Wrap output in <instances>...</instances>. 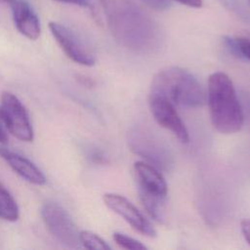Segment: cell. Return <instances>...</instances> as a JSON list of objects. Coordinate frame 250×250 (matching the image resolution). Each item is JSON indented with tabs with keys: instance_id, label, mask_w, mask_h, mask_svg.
<instances>
[{
	"instance_id": "3",
	"label": "cell",
	"mask_w": 250,
	"mask_h": 250,
	"mask_svg": "<svg viewBox=\"0 0 250 250\" xmlns=\"http://www.w3.org/2000/svg\"><path fill=\"white\" fill-rule=\"evenodd\" d=\"M149 94L164 97L175 105L187 107L201 106L205 101L197 79L187 69L178 66L159 70L152 78Z\"/></svg>"
},
{
	"instance_id": "9",
	"label": "cell",
	"mask_w": 250,
	"mask_h": 250,
	"mask_svg": "<svg viewBox=\"0 0 250 250\" xmlns=\"http://www.w3.org/2000/svg\"><path fill=\"white\" fill-rule=\"evenodd\" d=\"M133 173L139 197L166 199L168 192L167 183L154 166L144 161H137L133 165Z\"/></svg>"
},
{
	"instance_id": "12",
	"label": "cell",
	"mask_w": 250,
	"mask_h": 250,
	"mask_svg": "<svg viewBox=\"0 0 250 250\" xmlns=\"http://www.w3.org/2000/svg\"><path fill=\"white\" fill-rule=\"evenodd\" d=\"M20 217V209L17 201L9 190L0 183V218L15 222Z\"/></svg>"
},
{
	"instance_id": "17",
	"label": "cell",
	"mask_w": 250,
	"mask_h": 250,
	"mask_svg": "<svg viewBox=\"0 0 250 250\" xmlns=\"http://www.w3.org/2000/svg\"><path fill=\"white\" fill-rule=\"evenodd\" d=\"M240 227H241V232H242L245 240L250 245V219H245V220L241 221Z\"/></svg>"
},
{
	"instance_id": "19",
	"label": "cell",
	"mask_w": 250,
	"mask_h": 250,
	"mask_svg": "<svg viewBox=\"0 0 250 250\" xmlns=\"http://www.w3.org/2000/svg\"><path fill=\"white\" fill-rule=\"evenodd\" d=\"M61 3H65V4H72V5H77L80 7H88V1L87 0H55Z\"/></svg>"
},
{
	"instance_id": "7",
	"label": "cell",
	"mask_w": 250,
	"mask_h": 250,
	"mask_svg": "<svg viewBox=\"0 0 250 250\" xmlns=\"http://www.w3.org/2000/svg\"><path fill=\"white\" fill-rule=\"evenodd\" d=\"M148 104L154 120L163 128L169 130L183 144L189 142L188 131L178 114L175 104L158 95L148 97Z\"/></svg>"
},
{
	"instance_id": "15",
	"label": "cell",
	"mask_w": 250,
	"mask_h": 250,
	"mask_svg": "<svg viewBox=\"0 0 250 250\" xmlns=\"http://www.w3.org/2000/svg\"><path fill=\"white\" fill-rule=\"evenodd\" d=\"M113 240L115 243L120 246L121 248L128 249V250H143L146 249V246H145L141 241L130 237L124 233L121 232H114L113 235Z\"/></svg>"
},
{
	"instance_id": "21",
	"label": "cell",
	"mask_w": 250,
	"mask_h": 250,
	"mask_svg": "<svg viewBox=\"0 0 250 250\" xmlns=\"http://www.w3.org/2000/svg\"><path fill=\"white\" fill-rule=\"evenodd\" d=\"M13 0H0V3H11Z\"/></svg>"
},
{
	"instance_id": "2",
	"label": "cell",
	"mask_w": 250,
	"mask_h": 250,
	"mask_svg": "<svg viewBox=\"0 0 250 250\" xmlns=\"http://www.w3.org/2000/svg\"><path fill=\"white\" fill-rule=\"evenodd\" d=\"M207 104L212 125L218 132L233 134L242 128L243 111L228 74L219 71L209 76Z\"/></svg>"
},
{
	"instance_id": "13",
	"label": "cell",
	"mask_w": 250,
	"mask_h": 250,
	"mask_svg": "<svg viewBox=\"0 0 250 250\" xmlns=\"http://www.w3.org/2000/svg\"><path fill=\"white\" fill-rule=\"evenodd\" d=\"M229 50L236 57L250 61V39L245 37H224Z\"/></svg>"
},
{
	"instance_id": "11",
	"label": "cell",
	"mask_w": 250,
	"mask_h": 250,
	"mask_svg": "<svg viewBox=\"0 0 250 250\" xmlns=\"http://www.w3.org/2000/svg\"><path fill=\"white\" fill-rule=\"evenodd\" d=\"M0 157L13 169L14 172L25 181L37 186L46 184L47 179L43 172L32 161L21 154L0 146Z\"/></svg>"
},
{
	"instance_id": "1",
	"label": "cell",
	"mask_w": 250,
	"mask_h": 250,
	"mask_svg": "<svg viewBox=\"0 0 250 250\" xmlns=\"http://www.w3.org/2000/svg\"><path fill=\"white\" fill-rule=\"evenodd\" d=\"M112 35L135 50L151 48L159 39L156 22L133 0H99Z\"/></svg>"
},
{
	"instance_id": "4",
	"label": "cell",
	"mask_w": 250,
	"mask_h": 250,
	"mask_svg": "<svg viewBox=\"0 0 250 250\" xmlns=\"http://www.w3.org/2000/svg\"><path fill=\"white\" fill-rule=\"evenodd\" d=\"M0 121L17 139L32 142L34 131L25 106L11 92H3L0 100Z\"/></svg>"
},
{
	"instance_id": "5",
	"label": "cell",
	"mask_w": 250,
	"mask_h": 250,
	"mask_svg": "<svg viewBox=\"0 0 250 250\" xmlns=\"http://www.w3.org/2000/svg\"><path fill=\"white\" fill-rule=\"evenodd\" d=\"M41 217L49 232L60 243L70 248L79 246V231L62 206L56 202H46L41 208Z\"/></svg>"
},
{
	"instance_id": "8",
	"label": "cell",
	"mask_w": 250,
	"mask_h": 250,
	"mask_svg": "<svg viewBox=\"0 0 250 250\" xmlns=\"http://www.w3.org/2000/svg\"><path fill=\"white\" fill-rule=\"evenodd\" d=\"M103 200L108 209L122 217L135 230L149 237L156 236V230L150 222L126 197L107 192L103 195Z\"/></svg>"
},
{
	"instance_id": "20",
	"label": "cell",
	"mask_w": 250,
	"mask_h": 250,
	"mask_svg": "<svg viewBox=\"0 0 250 250\" xmlns=\"http://www.w3.org/2000/svg\"><path fill=\"white\" fill-rule=\"evenodd\" d=\"M7 142H8L7 134H6L5 130L3 129V127L0 124V144H6Z\"/></svg>"
},
{
	"instance_id": "10",
	"label": "cell",
	"mask_w": 250,
	"mask_h": 250,
	"mask_svg": "<svg viewBox=\"0 0 250 250\" xmlns=\"http://www.w3.org/2000/svg\"><path fill=\"white\" fill-rule=\"evenodd\" d=\"M10 6L18 31L30 40L38 39L41 34V24L30 4L25 0H13Z\"/></svg>"
},
{
	"instance_id": "18",
	"label": "cell",
	"mask_w": 250,
	"mask_h": 250,
	"mask_svg": "<svg viewBox=\"0 0 250 250\" xmlns=\"http://www.w3.org/2000/svg\"><path fill=\"white\" fill-rule=\"evenodd\" d=\"M175 1L191 8H200L203 4L202 0H175Z\"/></svg>"
},
{
	"instance_id": "14",
	"label": "cell",
	"mask_w": 250,
	"mask_h": 250,
	"mask_svg": "<svg viewBox=\"0 0 250 250\" xmlns=\"http://www.w3.org/2000/svg\"><path fill=\"white\" fill-rule=\"evenodd\" d=\"M79 240L87 249L93 250H109L110 246L98 234L90 230L79 231Z\"/></svg>"
},
{
	"instance_id": "16",
	"label": "cell",
	"mask_w": 250,
	"mask_h": 250,
	"mask_svg": "<svg viewBox=\"0 0 250 250\" xmlns=\"http://www.w3.org/2000/svg\"><path fill=\"white\" fill-rule=\"evenodd\" d=\"M146 6L157 10V11H164L171 7V0H140Z\"/></svg>"
},
{
	"instance_id": "6",
	"label": "cell",
	"mask_w": 250,
	"mask_h": 250,
	"mask_svg": "<svg viewBox=\"0 0 250 250\" xmlns=\"http://www.w3.org/2000/svg\"><path fill=\"white\" fill-rule=\"evenodd\" d=\"M49 29L61 49L71 61L86 66L95 64L96 59L91 48L75 31L56 21L49 22Z\"/></svg>"
}]
</instances>
